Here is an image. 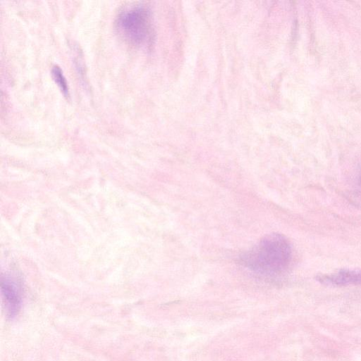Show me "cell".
Returning a JSON list of instances; mask_svg holds the SVG:
<instances>
[{"instance_id":"cell-1","label":"cell","mask_w":361,"mask_h":361,"mask_svg":"<svg viewBox=\"0 0 361 361\" xmlns=\"http://www.w3.org/2000/svg\"><path fill=\"white\" fill-rule=\"evenodd\" d=\"M292 249L289 241L281 234L263 238L241 257V263L255 273L264 276H276L289 267Z\"/></svg>"},{"instance_id":"cell-2","label":"cell","mask_w":361,"mask_h":361,"mask_svg":"<svg viewBox=\"0 0 361 361\" xmlns=\"http://www.w3.org/2000/svg\"><path fill=\"white\" fill-rule=\"evenodd\" d=\"M116 27L119 35L130 45L146 47L152 39L150 12L143 5L125 7L116 18Z\"/></svg>"},{"instance_id":"cell-3","label":"cell","mask_w":361,"mask_h":361,"mask_svg":"<svg viewBox=\"0 0 361 361\" xmlns=\"http://www.w3.org/2000/svg\"><path fill=\"white\" fill-rule=\"evenodd\" d=\"M1 292L6 315L10 319H13L18 315L22 305L20 285L13 277L5 276L1 280Z\"/></svg>"},{"instance_id":"cell-4","label":"cell","mask_w":361,"mask_h":361,"mask_svg":"<svg viewBox=\"0 0 361 361\" xmlns=\"http://www.w3.org/2000/svg\"><path fill=\"white\" fill-rule=\"evenodd\" d=\"M316 279L326 286H344L361 284V269H343L330 274H320Z\"/></svg>"},{"instance_id":"cell-5","label":"cell","mask_w":361,"mask_h":361,"mask_svg":"<svg viewBox=\"0 0 361 361\" xmlns=\"http://www.w3.org/2000/svg\"><path fill=\"white\" fill-rule=\"evenodd\" d=\"M51 75L61 92L66 97H70L69 88L66 79L59 66L55 65L51 68Z\"/></svg>"}]
</instances>
